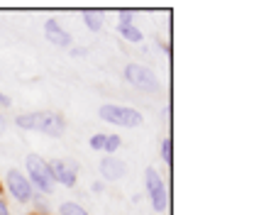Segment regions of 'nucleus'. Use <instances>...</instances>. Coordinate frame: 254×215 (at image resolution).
Wrapping results in <instances>:
<instances>
[{
	"label": "nucleus",
	"instance_id": "dca6fc26",
	"mask_svg": "<svg viewBox=\"0 0 254 215\" xmlns=\"http://www.w3.org/2000/svg\"><path fill=\"white\" fill-rule=\"evenodd\" d=\"M120 25H134V17H132V12L120 10Z\"/></svg>",
	"mask_w": 254,
	"mask_h": 215
},
{
	"label": "nucleus",
	"instance_id": "f257e3e1",
	"mask_svg": "<svg viewBox=\"0 0 254 215\" xmlns=\"http://www.w3.org/2000/svg\"><path fill=\"white\" fill-rule=\"evenodd\" d=\"M15 125L20 130H37L42 135H49V137H62L64 130H66V120L59 113H49V110H42V113H22L15 118Z\"/></svg>",
	"mask_w": 254,
	"mask_h": 215
},
{
	"label": "nucleus",
	"instance_id": "7ed1b4c3",
	"mask_svg": "<svg viewBox=\"0 0 254 215\" xmlns=\"http://www.w3.org/2000/svg\"><path fill=\"white\" fill-rule=\"evenodd\" d=\"M25 166H27V174H30L27 181L32 184V188H37V191L44 193V196H52V193H54V179H52L49 164H47L39 154H27Z\"/></svg>",
	"mask_w": 254,
	"mask_h": 215
},
{
	"label": "nucleus",
	"instance_id": "39448f33",
	"mask_svg": "<svg viewBox=\"0 0 254 215\" xmlns=\"http://www.w3.org/2000/svg\"><path fill=\"white\" fill-rule=\"evenodd\" d=\"M54 184H62L66 188H73L78 181V161L76 159H52L47 161Z\"/></svg>",
	"mask_w": 254,
	"mask_h": 215
},
{
	"label": "nucleus",
	"instance_id": "9d476101",
	"mask_svg": "<svg viewBox=\"0 0 254 215\" xmlns=\"http://www.w3.org/2000/svg\"><path fill=\"white\" fill-rule=\"evenodd\" d=\"M118 34L125 39V42H132V44H139L144 39L142 30H137L134 25H118Z\"/></svg>",
	"mask_w": 254,
	"mask_h": 215
},
{
	"label": "nucleus",
	"instance_id": "ddd939ff",
	"mask_svg": "<svg viewBox=\"0 0 254 215\" xmlns=\"http://www.w3.org/2000/svg\"><path fill=\"white\" fill-rule=\"evenodd\" d=\"M120 144H123V140H120L118 135H105V144H103V152L113 156V154L120 149Z\"/></svg>",
	"mask_w": 254,
	"mask_h": 215
},
{
	"label": "nucleus",
	"instance_id": "20e7f679",
	"mask_svg": "<svg viewBox=\"0 0 254 215\" xmlns=\"http://www.w3.org/2000/svg\"><path fill=\"white\" fill-rule=\"evenodd\" d=\"M125 78H127V83H132L139 91L159 93V88H161V83H159V78L154 76V71L147 69V66H142V64H127Z\"/></svg>",
	"mask_w": 254,
	"mask_h": 215
},
{
	"label": "nucleus",
	"instance_id": "aec40b11",
	"mask_svg": "<svg viewBox=\"0 0 254 215\" xmlns=\"http://www.w3.org/2000/svg\"><path fill=\"white\" fill-rule=\"evenodd\" d=\"M2 132H5V118L0 115V135H2Z\"/></svg>",
	"mask_w": 254,
	"mask_h": 215
},
{
	"label": "nucleus",
	"instance_id": "2eb2a0df",
	"mask_svg": "<svg viewBox=\"0 0 254 215\" xmlns=\"http://www.w3.org/2000/svg\"><path fill=\"white\" fill-rule=\"evenodd\" d=\"M103 144H105V135H93L91 137V149H95V152H103Z\"/></svg>",
	"mask_w": 254,
	"mask_h": 215
},
{
	"label": "nucleus",
	"instance_id": "f8f14e48",
	"mask_svg": "<svg viewBox=\"0 0 254 215\" xmlns=\"http://www.w3.org/2000/svg\"><path fill=\"white\" fill-rule=\"evenodd\" d=\"M161 159L166 161V166H171V161H174V140L166 135L164 137V142H161Z\"/></svg>",
	"mask_w": 254,
	"mask_h": 215
},
{
	"label": "nucleus",
	"instance_id": "9b49d317",
	"mask_svg": "<svg viewBox=\"0 0 254 215\" xmlns=\"http://www.w3.org/2000/svg\"><path fill=\"white\" fill-rule=\"evenodd\" d=\"M83 22H86L88 30H93V32H98L103 27V17H100V12H95V10H88V12L83 15Z\"/></svg>",
	"mask_w": 254,
	"mask_h": 215
},
{
	"label": "nucleus",
	"instance_id": "f03ea898",
	"mask_svg": "<svg viewBox=\"0 0 254 215\" xmlns=\"http://www.w3.org/2000/svg\"><path fill=\"white\" fill-rule=\"evenodd\" d=\"M98 118L105 120L110 125H118V127H139L144 123V115L137 110V108H127V105H115V103H105L98 108Z\"/></svg>",
	"mask_w": 254,
	"mask_h": 215
},
{
	"label": "nucleus",
	"instance_id": "1a4fd4ad",
	"mask_svg": "<svg viewBox=\"0 0 254 215\" xmlns=\"http://www.w3.org/2000/svg\"><path fill=\"white\" fill-rule=\"evenodd\" d=\"M44 34H47V39H49L54 47H59V49L71 47V34L59 25V20H47V22H44Z\"/></svg>",
	"mask_w": 254,
	"mask_h": 215
},
{
	"label": "nucleus",
	"instance_id": "4be33fe9",
	"mask_svg": "<svg viewBox=\"0 0 254 215\" xmlns=\"http://www.w3.org/2000/svg\"><path fill=\"white\" fill-rule=\"evenodd\" d=\"M0 191H2V188H0Z\"/></svg>",
	"mask_w": 254,
	"mask_h": 215
},
{
	"label": "nucleus",
	"instance_id": "412c9836",
	"mask_svg": "<svg viewBox=\"0 0 254 215\" xmlns=\"http://www.w3.org/2000/svg\"><path fill=\"white\" fill-rule=\"evenodd\" d=\"M37 215H42V213H37Z\"/></svg>",
	"mask_w": 254,
	"mask_h": 215
},
{
	"label": "nucleus",
	"instance_id": "0eeeda50",
	"mask_svg": "<svg viewBox=\"0 0 254 215\" xmlns=\"http://www.w3.org/2000/svg\"><path fill=\"white\" fill-rule=\"evenodd\" d=\"M5 186L10 191V196L17 201V203H30L34 198V188L27 181V176L20 171V169H10L7 176H5Z\"/></svg>",
	"mask_w": 254,
	"mask_h": 215
},
{
	"label": "nucleus",
	"instance_id": "6ab92c4d",
	"mask_svg": "<svg viewBox=\"0 0 254 215\" xmlns=\"http://www.w3.org/2000/svg\"><path fill=\"white\" fill-rule=\"evenodd\" d=\"M93 191H103V181H95V184H93Z\"/></svg>",
	"mask_w": 254,
	"mask_h": 215
},
{
	"label": "nucleus",
	"instance_id": "6e6552de",
	"mask_svg": "<svg viewBox=\"0 0 254 215\" xmlns=\"http://www.w3.org/2000/svg\"><path fill=\"white\" fill-rule=\"evenodd\" d=\"M100 176H103V181H120L123 176L127 174V164L123 159H118V156H110V154H105L103 159H100Z\"/></svg>",
	"mask_w": 254,
	"mask_h": 215
},
{
	"label": "nucleus",
	"instance_id": "f3484780",
	"mask_svg": "<svg viewBox=\"0 0 254 215\" xmlns=\"http://www.w3.org/2000/svg\"><path fill=\"white\" fill-rule=\"evenodd\" d=\"M0 215H10L7 206H5V198H2V191H0Z\"/></svg>",
	"mask_w": 254,
	"mask_h": 215
},
{
	"label": "nucleus",
	"instance_id": "423d86ee",
	"mask_svg": "<svg viewBox=\"0 0 254 215\" xmlns=\"http://www.w3.org/2000/svg\"><path fill=\"white\" fill-rule=\"evenodd\" d=\"M144 184H147V193H149V201H152V208L157 213H164L166 206H169V193H166V186L161 181V176L157 174V169H147L144 174Z\"/></svg>",
	"mask_w": 254,
	"mask_h": 215
},
{
	"label": "nucleus",
	"instance_id": "a211bd4d",
	"mask_svg": "<svg viewBox=\"0 0 254 215\" xmlns=\"http://www.w3.org/2000/svg\"><path fill=\"white\" fill-rule=\"evenodd\" d=\"M10 103H12V100H10V98H7L5 93H0V105H2V108H7Z\"/></svg>",
	"mask_w": 254,
	"mask_h": 215
},
{
	"label": "nucleus",
	"instance_id": "4468645a",
	"mask_svg": "<svg viewBox=\"0 0 254 215\" xmlns=\"http://www.w3.org/2000/svg\"><path fill=\"white\" fill-rule=\"evenodd\" d=\"M59 213H62V215H88V211H86L83 206H78V203L68 201V203H62Z\"/></svg>",
	"mask_w": 254,
	"mask_h": 215
}]
</instances>
